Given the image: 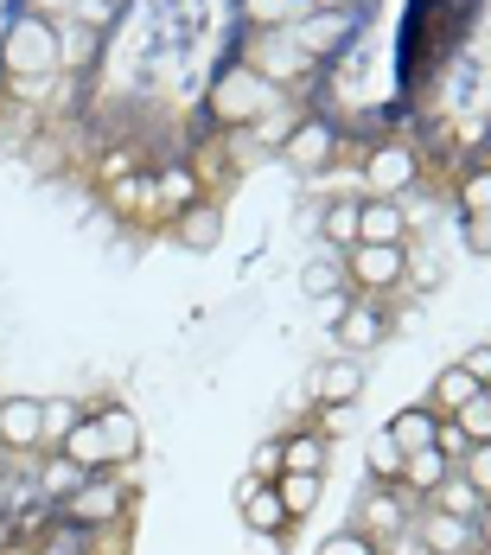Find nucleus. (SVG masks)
<instances>
[{
    "label": "nucleus",
    "instance_id": "1",
    "mask_svg": "<svg viewBox=\"0 0 491 555\" xmlns=\"http://www.w3.org/2000/svg\"><path fill=\"white\" fill-rule=\"evenodd\" d=\"M57 26L46 13H20L13 26H7V39H0V64L13 70V77H39V70H52L57 64Z\"/></svg>",
    "mask_w": 491,
    "mask_h": 555
},
{
    "label": "nucleus",
    "instance_id": "2",
    "mask_svg": "<svg viewBox=\"0 0 491 555\" xmlns=\"http://www.w3.org/2000/svg\"><path fill=\"white\" fill-rule=\"evenodd\" d=\"M57 511H64V524H77V530H103V524H121V517H128V492H121V479H109V473H90Z\"/></svg>",
    "mask_w": 491,
    "mask_h": 555
},
{
    "label": "nucleus",
    "instance_id": "3",
    "mask_svg": "<svg viewBox=\"0 0 491 555\" xmlns=\"http://www.w3.org/2000/svg\"><path fill=\"white\" fill-rule=\"evenodd\" d=\"M269 103H274V83L262 70H249V64L223 70L218 90H211V115H218V121H249V115H262Z\"/></svg>",
    "mask_w": 491,
    "mask_h": 555
},
{
    "label": "nucleus",
    "instance_id": "4",
    "mask_svg": "<svg viewBox=\"0 0 491 555\" xmlns=\"http://www.w3.org/2000/svg\"><path fill=\"white\" fill-rule=\"evenodd\" d=\"M402 269H409V249H402V243H351V249H345V281H351V287L383 294V287L402 281Z\"/></svg>",
    "mask_w": 491,
    "mask_h": 555
},
{
    "label": "nucleus",
    "instance_id": "5",
    "mask_svg": "<svg viewBox=\"0 0 491 555\" xmlns=\"http://www.w3.org/2000/svg\"><path fill=\"white\" fill-rule=\"evenodd\" d=\"M409 511H415V492H409V486H377V492L364 499V517H358L351 530H364L371 543H389V537L409 530Z\"/></svg>",
    "mask_w": 491,
    "mask_h": 555
},
{
    "label": "nucleus",
    "instance_id": "6",
    "mask_svg": "<svg viewBox=\"0 0 491 555\" xmlns=\"http://www.w3.org/2000/svg\"><path fill=\"white\" fill-rule=\"evenodd\" d=\"M364 185H371L377 198L409 192V185H415V147H409V141H383V147H371V160H364Z\"/></svg>",
    "mask_w": 491,
    "mask_h": 555
},
{
    "label": "nucleus",
    "instance_id": "7",
    "mask_svg": "<svg viewBox=\"0 0 491 555\" xmlns=\"http://www.w3.org/2000/svg\"><path fill=\"white\" fill-rule=\"evenodd\" d=\"M0 447H7V453H33V447H46V402H33V396L0 402Z\"/></svg>",
    "mask_w": 491,
    "mask_h": 555
},
{
    "label": "nucleus",
    "instance_id": "8",
    "mask_svg": "<svg viewBox=\"0 0 491 555\" xmlns=\"http://www.w3.org/2000/svg\"><path fill=\"white\" fill-rule=\"evenodd\" d=\"M415 543L435 555H466L473 543V524L466 517H453V511H440V504H422V517H415Z\"/></svg>",
    "mask_w": 491,
    "mask_h": 555
},
{
    "label": "nucleus",
    "instance_id": "9",
    "mask_svg": "<svg viewBox=\"0 0 491 555\" xmlns=\"http://www.w3.org/2000/svg\"><path fill=\"white\" fill-rule=\"evenodd\" d=\"M236 511H243V524L256 530V537H281L294 517L281 511V499H274V486H262V479H243L236 486Z\"/></svg>",
    "mask_w": 491,
    "mask_h": 555
},
{
    "label": "nucleus",
    "instance_id": "10",
    "mask_svg": "<svg viewBox=\"0 0 491 555\" xmlns=\"http://www.w3.org/2000/svg\"><path fill=\"white\" fill-rule=\"evenodd\" d=\"M332 338L358 358V351H371V345L383 338V313L371 307V300H345V307H338V320H332Z\"/></svg>",
    "mask_w": 491,
    "mask_h": 555
},
{
    "label": "nucleus",
    "instance_id": "11",
    "mask_svg": "<svg viewBox=\"0 0 491 555\" xmlns=\"http://www.w3.org/2000/svg\"><path fill=\"white\" fill-rule=\"evenodd\" d=\"M479 396H486V389H479V377H473L466 364H447L435 377V389H428V409H435L440 422H453V415H460L466 402H479Z\"/></svg>",
    "mask_w": 491,
    "mask_h": 555
},
{
    "label": "nucleus",
    "instance_id": "12",
    "mask_svg": "<svg viewBox=\"0 0 491 555\" xmlns=\"http://www.w3.org/2000/svg\"><path fill=\"white\" fill-rule=\"evenodd\" d=\"M313 64V52L300 46V39H269V46H256L249 52V70H262L269 83H287V77H300Z\"/></svg>",
    "mask_w": 491,
    "mask_h": 555
},
{
    "label": "nucleus",
    "instance_id": "13",
    "mask_svg": "<svg viewBox=\"0 0 491 555\" xmlns=\"http://www.w3.org/2000/svg\"><path fill=\"white\" fill-rule=\"evenodd\" d=\"M453 479V460L440 453V447H422V453H402V486L415 492V499H435L440 486Z\"/></svg>",
    "mask_w": 491,
    "mask_h": 555
},
{
    "label": "nucleus",
    "instance_id": "14",
    "mask_svg": "<svg viewBox=\"0 0 491 555\" xmlns=\"http://www.w3.org/2000/svg\"><path fill=\"white\" fill-rule=\"evenodd\" d=\"M364 389V364L358 358H332V364H320L313 371V402L326 409V402H351Z\"/></svg>",
    "mask_w": 491,
    "mask_h": 555
},
{
    "label": "nucleus",
    "instance_id": "15",
    "mask_svg": "<svg viewBox=\"0 0 491 555\" xmlns=\"http://www.w3.org/2000/svg\"><path fill=\"white\" fill-rule=\"evenodd\" d=\"M435 428L440 415L428 409V402H415V409H402V415H389V441H396V453H422V447H435Z\"/></svg>",
    "mask_w": 491,
    "mask_h": 555
},
{
    "label": "nucleus",
    "instance_id": "16",
    "mask_svg": "<svg viewBox=\"0 0 491 555\" xmlns=\"http://www.w3.org/2000/svg\"><path fill=\"white\" fill-rule=\"evenodd\" d=\"M57 453H70L83 473H103V466H109V441H103V422H96V409H90V415H83V422H77V428L57 441Z\"/></svg>",
    "mask_w": 491,
    "mask_h": 555
},
{
    "label": "nucleus",
    "instance_id": "17",
    "mask_svg": "<svg viewBox=\"0 0 491 555\" xmlns=\"http://www.w3.org/2000/svg\"><path fill=\"white\" fill-rule=\"evenodd\" d=\"M326 460H332V441L320 428H300V435L281 441V473H320L326 479Z\"/></svg>",
    "mask_w": 491,
    "mask_h": 555
},
{
    "label": "nucleus",
    "instance_id": "18",
    "mask_svg": "<svg viewBox=\"0 0 491 555\" xmlns=\"http://www.w3.org/2000/svg\"><path fill=\"white\" fill-rule=\"evenodd\" d=\"M96 422H103V441H109V466H121V460H134V453H141V422H134L128 409L103 402V409H96Z\"/></svg>",
    "mask_w": 491,
    "mask_h": 555
},
{
    "label": "nucleus",
    "instance_id": "19",
    "mask_svg": "<svg viewBox=\"0 0 491 555\" xmlns=\"http://www.w3.org/2000/svg\"><path fill=\"white\" fill-rule=\"evenodd\" d=\"M358 243H402V205H396V198H364V211H358Z\"/></svg>",
    "mask_w": 491,
    "mask_h": 555
},
{
    "label": "nucleus",
    "instance_id": "20",
    "mask_svg": "<svg viewBox=\"0 0 491 555\" xmlns=\"http://www.w3.org/2000/svg\"><path fill=\"white\" fill-rule=\"evenodd\" d=\"M287 160H294V167H326L332 160V128L326 121H300V128L287 134Z\"/></svg>",
    "mask_w": 491,
    "mask_h": 555
},
{
    "label": "nucleus",
    "instance_id": "21",
    "mask_svg": "<svg viewBox=\"0 0 491 555\" xmlns=\"http://www.w3.org/2000/svg\"><path fill=\"white\" fill-rule=\"evenodd\" d=\"M274 499L287 517H313L320 511V473H281L274 479Z\"/></svg>",
    "mask_w": 491,
    "mask_h": 555
},
{
    "label": "nucleus",
    "instance_id": "22",
    "mask_svg": "<svg viewBox=\"0 0 491 555\" xmlns=\"http://www.w3.org/2000/svg\"><path fill=\"white\" fill-rule=\"evenodd\" d=\"M83 479H90V473H83V466H77L70 453H52V460L39 466V492H46L52 504H64L70 492H77V486H83Z\"/></svg>",
    "mask_w": 491,
    "mask_h": 555
},
{
    "label": "nucleus",
    "instance_id": "23",
    "mask_svg": "<svg viewBox=\"0 0 491 555\" xmlns=\"http://www.w3.org/2000/svg\"><path fill=\"white\" fill-rule=\"evenodd\" d=\"M358 211H364V198H332L326 218H320V230H326V243L338 249V256L358 243Z\"/></svg>",
    "mask_w": 491,
    "mask_h": 555
},
{
    "label": "nucleus",
    "instance_id": "24",
    "mask_svg": "<svg viewBox=\"0 0 491 555\" xmlns=\"http://www.w3.org/2000/svg\"><path fill=\"white\" fill-rule=\"evenodd\" d=\"M218 230H223L218 205H185V211H179V243H185V249H211Z\"/></svg>",
    "mask_w": 491,
    "mask_h": 555
},
{
    "label": "nucleus",
    "instance_id": "25",
    "mask_svg": "<svg viewBox=\"0 0 491 555\" xmlns=\"http://www.w3.org/2000/svg\"><path fill=\"white\" fill-rule=\"evenodd\" d=\"M154 198H160L166 211H185V205H198V172L192 167H166L154 179Z\"/></svg>",
    "mask_w": 491,
    "mask_h": 555
},
{
    "label": "nucleus",
    "instance_id": "26",
    "mask_svg": "<svg viewBox=\"0 0 491 555\" xmlns=\"http://www.w3.org/2000/svg\"><path fill=\"white\" fill-rule=\"evenodd\" d=\"M435 504H440V511H453V517H466V524H479V511H486L479 486H473L466 473H453V479H447V486L435 492Z\"/></svg>",
    "mask_w": 491,
    "mask_h": 555
},
{
    "label": "nucleus",
    "instance_id": "27",
    "mask_svg": "<svg viewBox=\"0 0 491 555\" xmlns=\"http://www.w3.org/2000/svg\"><path fill=\"white\" fill-rule=\"evenodd\" d=\"M364 466H371V479H377V486H402V453H396V441H389V435H371V447H364Z\"/></svg>",
    "mask_w": 491,
    "mask_h": 555
},
{
    "label": "nucleus",
    "instance_id": "28",
    "mask_svg": "<svg viewBox=\"0 0 491 555\" xmlns=\"http://www.w3.org/2000/svg\"><path fill=\"white\" fill-rule=\"evenodd\" d=\"M351 26V13H307V26H300V46L320 57V52H332V39Z\"/></svg>",
    "mask_w": 491,
    "mask_h": 555
},
{
    "label": "nucleus",
    "instance_id": "29",
    "mask_svg": "<svg viewBox=\"0 0 491 555\" xmlns=\"http://www.w3.org/2000/svg\"><path fill=\"white\" fill-rule=\"evenodd\" d=\"M300 13H313V0H243V20H256V26H287Z\"/></svg>",
    "mask_w": 491,
    "mask_h": 555
},
{
    "label": "nucleus",
    "instance_id": "30",
    "mask_svg": "<svg viewBox=\"0 0 491 555\" xmlns=\"http://www.w3.org/2000/svg\"><path fill=\"white\" fill-rule=\"evenodd\" d=\"M491 211V172H466L460 179V218H479Z\"/></svg>",
    "mask_w": 491,
    "mask_h": 555
},
{
    "label": "nucleus",
    "instance_id": "31",
    "mask_svg": "<svg viewBox=\"0 0 491 555\" xmlns=\"http://www.w3.org/2000/svg\"><path fill=\"white\" fill-rule=\"evenodd\" d=\"M453 422H460V435H466L473 447H486V441H491V402H486V396H479V402H466Z\"/></svg>",
    "mask_w": 491,
    "mask_h": 555
},
{
    "label": "nucleus",
    "instance_id": "32",
    "mask_svg": "<svg viewBox=\"0 0 491 555\" xmlns=\"http://www.w3.org/2000/svg\"><path fill=\"white\" fill-rule=\"evenodd\" d=\"M83 415H90V409H77V402H46V447H57Z\"/></svg>",
    "mask_w": 491,
    "mask_h": 555
},
{
    "label": "nucleus",
    "instance_id": "33",
    "mask_svg": "<svg viewBox=\"0 0 491 555\" xmlns=\"http://www.w3.org/2000/svg\"><path fill=\"white\" fill-rule=\"evenodd\" d=\"M338 281H345V256H320V262H313V269H307V287H313V294H338Z\"/></svg>",
    "mask_w": 491,
    "mask_h": 555
},
{
    "label": "nucleus",
    "instance_id": "34",
    "mask_svg": "<svg viewBox=\"0 0 491 555\" xmlns=\"http://www.w3.org/2000/svg\"><path fill=\"white\" fill-rule=\"evenodd\" d=\"M460 473L479 486V499H491V441H486V447H473V453L460 460Z\"/></svg>",
    "mask_w": 491,
    "mask_h": 555
},
{
    "label": "nucleus",
    "instance_id": "35",
    "mask_svg": "<svg viewBox=\"0 0 491 555\" xmlns=\"http://www.w3.org/2000/svg\"><path fill=\"white\" fill-rule=\"evenodd\" d=\"M320 555H377V543H371L364 530H338V537L320 543Z\"/></svg>",
    "mask_w": 491,
    "mask_h": 555
},
{
    "label": "nucleus",
    "instance_id": "36",
    "mask_svg": "<svg viewBox=\"0 0 491 555\" xmlns=\"http://www.w3.org/2000/svg\"><path fill=\"white\" fill-rule=\"evenodd\" d=\"M435 447H440V453H447V460H453V466H460V460L473 453V441L460 435V422H440V428H435Z\"/></svg>",
    "mask_w": 491,
    "mask_h": 555
},
{
    "label": "nucleus",
    "instance_id": "37",
    "mask_svg": "<svg viewBox=\"0 0 491 555\" xmlns=\"http://www.w3.org/2000/svg\"><path fill=\"white\" fill-rule=\"evenodd\" d=\"M249 479H262V486H274V479H281V441L256 447V473H249Z\"/></svg>",
    "mask_w": 491,
    "mask_h": 555
},
{
    "label": "nucleus",
    "instance_id": "38",
    "mask_svg": "<svg viewBox=\"0 0 491 555\" xmlns=\"http://www.w3.org/2000/svg\"><path fill=\"white\" fill-rule=\"evenodd\" d=\"M313 428H320V435H345V428H351V402H326V409H320V422H313Z\"/></svg>",
    "mask_w": 491,
    "mask_h": 555
},
{
    "label": "nucleus",
    "instance_id": "39",
    "mask_svg": "<svg viewBox=\"0 0 491 555\" xmlns=\"http://www.w3.org/2000/svg\"><path fill=\"white\" fill-rule=\"evenodd\" d=\"M466 249H473V256H491V211L466 218Z\"/></svg>",
    "mask_w": 491,
    "mask_h": 555
},
{
    "label": "nucleus",
    "instance_id": "40",
    "mask_svg": "<svg viewBox=\"0 0 491 555\" xmlns=\"http://www.w3.org/2000/svg\"><path fill=\"white\" fill-rule=\"evenodd\" d=\"M460 364H466V371L479 377V389L491 384V345H473V351H460Z\"/></svg>",
    "mask_w": 491,
    "mask_h": 555
},
{
    "label": "nucleus",
    "instance_id": "41",
    "mask_svg": "<svg viewBox=\"0 0 491 555\" xmlns=\"http://www.w3.org/2000/svg\"><path fill=\"white\" fill-rule=\"evenodd\" d=\"M473 537H479V543L491 550V499H486V511H479V524H473Z\"/></svg>",
    "mask_w": 491,
    "mask_h": 555
},
{
    "label": "nucleus",
    "instance_id": "42",
    "mask_svg": "<svg viewBox=\"0 0 491 555\" xmlns=\"http://www.w3.org/2000/svg\"><path fill=\"white\" fill-rule=\"evenodd\" d=\"M396 555H435V550H422V543H415V550H409V543H402V550H396Z\"/></svg>",
    "mask_w": 491,
    "mask_h": 555
},
{
    "label": "nucleus",
    "instance_id": "43",
    "mask_svg": "<svg viewBox=\"0 0 491 555\" xmlns=\"http://www.w3.org/2000/svg\"><path fill=\"white\" fill-rule=\"evenodd\" d=\"M0 466H7V447H0Z\"/></svg>",
    "mask_w": 491,
    "mask_h": 555
},
{
    "label": "nucleus",
    "instance_id": "44",
    "mask_svg": "<svg viewBox=\"0 0 491 555\" xmlns=\"http://www.w3.org/2000/svg\"><path fill=\"white\" fill-rule=\"evenodd\" d=\"M486 402H491V384H486Z\"/></svg>",
    "mask_w": 491,
    "mask_h": 555
},
{
    "label": "nucleus",
    "instance_id": "45",
    "mask_svg": "<svg viewBox=\"0 0 491 555\" xmlns=\"http://www.w3.org/2000/svg\"><path fill=\"white\" fill-rule=\"evenodd\" d=\"M0 511H7V504H0Z\"/></svg>",
    "mask_w": 491,
    "mask_h": 555
}]
</instances>
